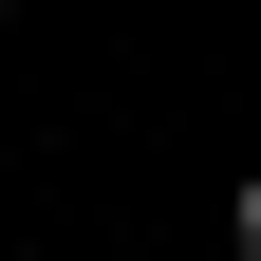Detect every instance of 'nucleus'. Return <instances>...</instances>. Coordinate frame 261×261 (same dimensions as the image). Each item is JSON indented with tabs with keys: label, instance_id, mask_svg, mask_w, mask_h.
I'll use <instances>...</instances> for the list:
<instances>
[{
	"label": "nucleus",
	"instance_id": "1",
	"mask_svg": "<svg viewBox=\"0 0 261 261\" xmlns=\"http://www.w3.org/2000/svg\"><path fill=\"white\" fill-rule=\"evenodd\" d=\"M224 243H243V261H261V168H243V205H224Z\"/></svg>",
	"mask_w": 261,
	"mask_h": 261
}]
</instances>
